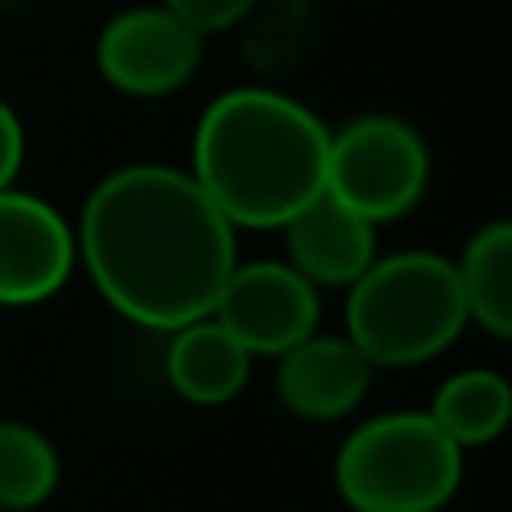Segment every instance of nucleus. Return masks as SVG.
I'll list each match as a JSON object with an SVG mask.
<instances>
[{"mask_svg": "<svg viewBox=\"0 0 512 512\" xmlns=\"http://www.w3.org/2000/svg\"><path fill=\"white\" fill-rule=\"evenodd\" d=\"M333 481L355 512H441L463 481V450L427 409H396L346 436Z\"/></svg>", "mask_w": 512, "mask_h": 512, "instance_id": "nucleus-4", "label": "nucleus"}, {"mask_svg": "<svg viewBox=\"0 0 512 512\" xmlns=\"http://www.w3.org/2000/svg\"><path fill=\"white\" fill-rule=\"evenodd\" d=\"M77 256L117 315L158 333L212 315L239 265L234 225L189 171L162 162H135L90 189Z\"/></svg>", "mask_w": 512, "mask_h": 512, "instance_id": "nucleus-1", "label": "nucleus"}, {"mask_svg": "<svg viewBox=\"0 0 512 512\" xmlns=\"http://www.w3.org/2000/svg\"><path fill=\"white\" fill-rule=\"evenodd\" d=\"M427 414L459 450H477V445H490L508 427L512 387L495 369H463L436 387Z\"/></svg>", "mask_w": 512, "mask_h": 512, "instance_id": "nucleus-13", "label": "nucleus"}, {"mask_svg": "<svg viewBox=\"0 0 512 512\" xmlns=\"http://www.w3.org/2000/svg\"><path fill=\"white\" fill-rule=\"evenodd\" d=\"M171 14H180L189 27H198L203 36L225 32V27H239L248 23V14L261 0H162Z\"/></svg>", "mask_w": 512, "mask_h": 512, "instance_id": "nucleus-16", "label": "nucleus"}, {"mask_svg": "<svg viewBox=\"0 0 512 512\" xmlns=\"http://www.w3.org/2000/svg\"><path fill=\"white\" fill-rule=\"evenodd\" d=\"M252 32L248 54L256 63H292L310 50L319 32V14L310 0H279V5H256L252 9Z\"/></svg>", "mask_w": 512, "mask_h": 512, "instance_id": "nucleus-15", "label": "nucleus"}, {"mask_svg": "<svg viewBox=\"0 0 512 512\" xmlns=\"http://www.w3.org/2000/svg\"><path fill=\"white\" fill-rule=\"evenodd\" d=\"M77 265V230L45 198L0 189V306L50 301Z\"/></svg>", "mask_w": 512, "mask_h": 512, "instance_id": "nucleus-8", "label": "nucleus"}, {"mask_svg": "<svg viewBox=\"0 0 512 512\" xmlns=\"http://www.w3.org/2000/svg\"><path fill=\"white\" fill-rule=\"evenodd\" d=\"M432 162L427 144L400 117H355L328 135L324 189L369 225L396 221L423 198Z\"/></svg>", "mask_w": 512, "mask_h": 512, "instance_id": "nucleus-5", "label": "nucleus"}, {"mask_svg": "<svg viewBox=\"0 0 512 512\" xmlns=\"http://www.w3.org/2000/svg\"><path fill=\"white\" fill-rule=\"evenodd\" d=\"M59 486V454L32 423H0V512L41 508Z\"/></svg>", "mask_w": 512, "mask_h": 512, "instance_id": "nucleus-14", "label": "nucleus"}, {"mask_svg": "<svg viewBox=\"0 0 512 512\" xmlns=\"http://www.w3.org/2000/svg\"><path fill=\"white\" fill-rule=\"evenodd\" d=\"M212 319H221L248 355L279 360L319 328V292L288 261H248L230 270Z\"/></svg>", "mask_w": 512, "mask_h": 512, "instance_id": "nucleus-7", "label": "nucleus"}, {"mask_svg": "<svg viewBox=\"0 0 512 512\" xmlns=\"http://www.w3.org/2000/svg\"><path fill=\"white\" fill-rule=\"evenodd\" d=\"M468 319H477L490 337H512V225L490 221L468 239L463 256L454 261Z\"/></svg>", "mask_w": 512, "mask_h": 512, "instance_id": "nucleus-12", "label": "nucleus"}, {"mask_svg": "<svg viewBox=\"0 0 512 512\" xmlns=\"http://www.w3.org/2000/svg\"><path fill=\"white\" fill-rule=\"evenodd\" d=\"M252 373V355L225 333L221 319L203 315L171 328L167 382L189 405H230Z\"/></svg>", "mask_w": 512, "mask_h": 512, "instance_id": "nucleus-11", "label": "nucleus"}, {"mask_svg": "<svg viewBox=\"0 0 512 512\" xmlns=\"http://www.w3.org/2000/svg\"><path fill=\"white\" fill-rule=\"evenodd\" d=\"M373 387V364L355 351L351 337L333 333H310L292 351L279 355V373H274V391L279 405L310 423H333L360 409V400Z\"/></svg>", "mask_w": 512, "mask_h": 512, "instance_id": "nucleus-9", "label": "nucleus"}, {"mask_svg": "<svg viewBox=\"0 0 512 512\" xmlns=\"http://www.w3.org/2000/svg\"><path fill=\"white\" fill-rule=\"evenodd\" d=\"M468 328L454 261L436 252L373 256L346 292V337L373 369H409L450 351Z\"/></svg>", "mask_w": 512, "mask_h": 512, "instance_id": "nucleus-3", "label": "nucleus"}, {"mask_svg": "<svg viewBox=\"0 0 512 512\" xmlns=\"http://www.w3.org/2000/svg\"><path fill=\"white\" fill-rule=\"evenodd\" d=\"M99 77L135 99L176 95L203 63V32L167 5H135L108 18L95 45Z\"/></svg>", "mask_w": 512, "mask_h": 512, "instance_id": "nucleus-6", "label": "nucleus"}, {"mask_svg": "<svg viewBox=\"0 0 512 512\" xmlns=\"http://www.w3.org/2000/svg\"><path fill=\"white\" fill-rule=\"evenodd\" d=\"M23 149H27L23 122H18V113L5 104V99H0V189L14 185L18 167H23Z\"/></svg>", "mask_w": 512, "mask_h": 512, "instance_id": "nucleus-17", "label": "nucleus"}, {"mask_svg": "<svg viewBox=\"0 0 512 512\" xmlns=\"http://www.w3.org/2000/svg\"><path fill=\"white\" fill-rule=\"evenodd\" d=\"M279 230L283 248H288V265L315 288H351L378 256L373 225L355 216L346 203H337L328 189H319Z\"/></svg>", "mask_w": 512, "mask_h": 512, "instance_id": "nucleus-10", "label": "nucleus"}, {"mask_svg": "<svg viewBox=\"0 0 512 512\" xmlns=\"http://www.w3.org/2000/svg\"><path fill=\"white\" fill-rule=\"evenodd\" d=\"M328 126L292 95L265 86L225 90L194 131V167L234 230H279L324 189Z\"/></svg>", "mask_w": 512, "mask_h": 512, "instance_id": "nucleus-2", "label": "nucleus"}]
</instances>
